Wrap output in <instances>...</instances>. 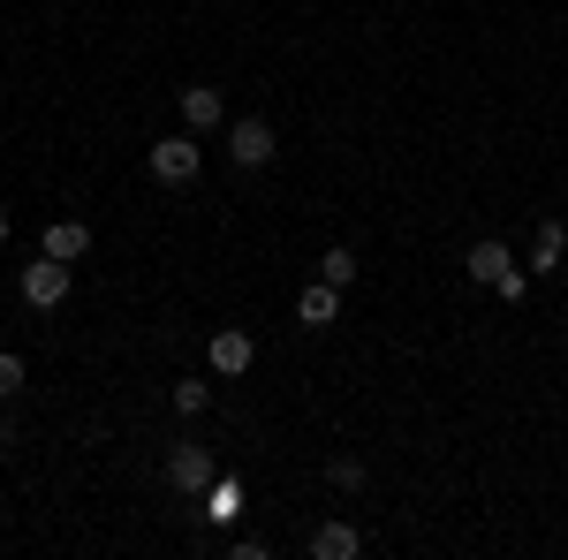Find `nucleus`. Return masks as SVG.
<instances>
[{"label": "nucleus", "mask_w": 568, "mask_h": 560, "mask_svg": "<svg viewBox=\"0 0 568 560\" xmlns=\"http://www.w3.org/2000/svg\"><path fill=\"white\" fill-rule=\"evenodd\" d=\"M318 281H334V288H349V281H356V258H349V251H326V258H318Z\"/></svg>", "instance_id": "obj_13"}, {"label": "nucleus", "mask_w": 568, "mask_h": 560, "mask_svg": "<svg viewBox=\"0 0 568 560\" xmlns=\"http://www.w3.org/2000/svg\"><path fill=\"white\" fill-rule=\"evenodd\" d=\"M463 265H470V281H485V288H493V281H500L516 258H508L500 243H470V258H463Z\"/></svg>", "instance_id": "obj_11"}, {"label": "nucleus", "mask_w": 568, "mask_h": 560, "mask_svg": "<svg viewBox=\"0 0 568 560\" xmlns=\"http://www.w3.org/2000/svg\"><path fill=\"white\" fill-rule=\"evenodd\" d=\"M0 243H8V213H0Z\"/></svg>", "instance_id": "obj_16"}, {"label": "nucleus", "mask_w": 568, "mask_h": 560, "mask_svg": "<svg viewBox=\"0 0 568 560\" xmlns=\"http://www.w3.org/2000/svg\"><path fill=\"white\" fill-rule=\"evenodd\" d=\"M568 251V227L561 220H538V235H530V273H554Z\"/></svg>", "instance_id": "obj_10"}, {"label": "nucleus", "mask_w": 568, "mask_h": 560, "mask_svg": "<svg viewBox=\"0 0 568 560\" xmlns=\"http://www.w3.org/2000/svg\"><path fill=\"white\" fill-rule=\"evenodd\" d=\"M23 296L39 303V310H53V303L69 296V258H39L31 273H23Z\"/></svg>", "instance_id": "obj_6"}, {"label": "nucleus", "mask_w": 568, "mask_h": 560, "mask_svg": "<svg viewBox=\"0 0 568 560\" xmlns=\"http://www.w3.org/2000/svg\"><path fill=\"white\" fill-rule=\"evenodd\" d=\"M296 318H304V326H334V318H342V288H334V281H311L304 303H296Z\"/></svg>", "instance_id": "obj_8"}, {"label": "nucleus", "mask_w": 568, "mask_h": 560, "mask_svg": "<svg viewBox=\"0 0 568 560\" xmlns=\"http://www.w3.org/2000/svg\"><path fill=\"white\" fill-rule=\"evenodd\" d=\"M273 152H281V144H273L265 122H227V160H235V167H265Z\"/></svg>", "instance_id": "obj_3"}, {"label": "nucleus", "mask_w": 568, "mask_h": 560, "mask_svg": "<svg viewBox=\"0 0 568 560\" xmlns=\"http://www.w3.org/2000/svg\"><path fill=\"white\" fill-rule=\"evenodd\" d=\"M197 160H205V152H197V136H160V144L144 152L152 182H168V190H182V182L197 174Z\"/></svg>", "instance_id": "obj_1"}, {"label": "nucleus", "mask_w": 568, "mask_h": 560, "mask_svg": "<svg viewBox=\"0 0 568 560\" xmlns=\"http://www.w3.org/2000/svg\"><path fill=\"white\" fill-rule=\"evenodd\" d=\"M205 401H213L205 379H175V409H182V417H205Z\"/></svg>", "instance_id": "obj_12"}, {"label": "nucleus", "mask_w": 568, "mask_h": 560, "mask_svg": "<svg viewBox=\"0 0 568 560\" xmlns=\"http://www.w3.org/2000/svg\"><path fill=\"white\" fill-rule=\"evenodd\" d=\"M182 122L197 136H213L220 122H227V99H220V84H182Z\"/></svg>", "instance_id": "obj_4"}, {"label": "nucleus", "mask_w": 568, "mask_h": 560, "mask_svg": "<svg viewBox=\"0 0 568 560\" xmlns=\"http://www.w3.org/2000/svg\"><path fill=\"white\" fill-rule=\"evenodd\" d=\"M493 296H500V303H524L530 296V273H516V265H508V273L493 281Z\"/></svg>", "instance_id": "obj_15"}, {"label": "nucleus", "mask_w": 568, "mask_h": 560, "mask_svg": "<svg viewBox=\"0 0 568 560\" xmlns=\"http://www.w3.org/2000/svg\"><path fill=\"white\" fill-rule=\"evenodd\" d=\"M16 394H23V356L0 348V401H16Z\"/></svg>", "instance_id": "obj_14"}, {"label": "nucleus", "mask_w": 568, "mask_h": 560, "mask_svg": "<svg viewBox=\"0 0 568 560\" xmlns=\"http://www.w3.org/2000/svg\"><path fill=\"white\" fill-rule=\"evenodd\" d=\"M311 553H318V560H356V553H364V538H356L349 522H318V530H311Z\"/></svg>", "instance_id": "obj_7"}, {"label": "nucleus", "mask_w": 568, "mask_h": 560, "mask_svg": "<svg viewBox=\"0 0 568 560\" xmlns=\"http://www.w3.org/2000/svg\"><path fill=\"white\" fill-rule=\"evenodd\" d=\"M84 251H91V227H84V220H53V227H45V258H69V265H77Z\"/></svg>", "instance_id": "obj_9"}, {"label": "nucleus", "mask_w": 568, "mask_h": 560, "mask_svg": "<svg viewBox=\"0 0 568 560\" xmlns=\"http://www.w3.org/2000/svg\"><path fill=\"white\" fill-rule=\"evenodd\" d=\"M168 485H175V492H205V485H213V455H205L197 439L168 447Z\"/></svg>", "instance_id": "obj_2"}, {"label": "nucleus", "mask_w": 568, "mask_h": 560, "mask_svg": "<svg viewBox=\"0 0 568 560\" xmlns=\"http://www.w3.org/2000/svg\"><path fill=\"white\" fill-rule=\"evenodd\" d=\"M205 364H213L220 379H235V371H251V334H243V326H220L213 342H205Z\"/></svg>", "instance_id": "obj_5"}]
</instances>
